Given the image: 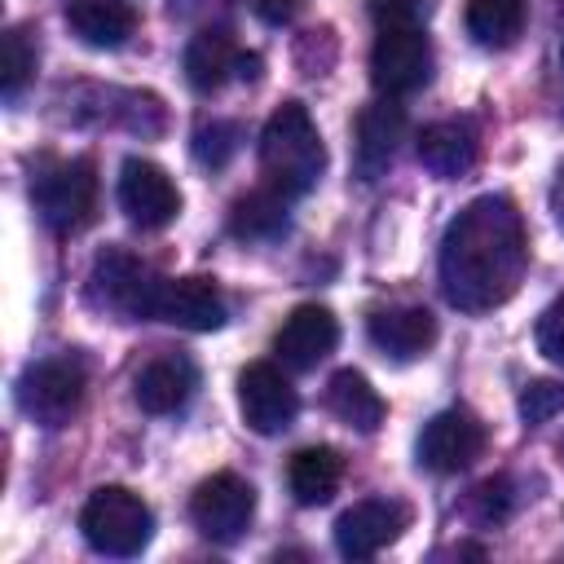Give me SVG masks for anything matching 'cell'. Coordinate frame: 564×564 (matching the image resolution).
<instances>
[{
  "label": "cell",
  "instance_id": "obj_1",
  "mask_svg": "<svg viewBox=\"0 0 564 564\" xmlns=\"http://www.w3.org/2000/svg\"><path fill=\"white\" fill-rule=\"evenodd\" d=\"M441 291L463 313H489L507 304L529 269L524 216L502 194L471 198L441 238Z\"/></svg>",
  "mask_w": 564,
  "mask_h": 564
},
{
  "label": "cell",
  "instance_id": "obj_2",
  "mask_svg": "<svg viewBox=\"0 0 564 564\" xmlns=\"http://www.w3.org/2000/svg\"><path fill=\"white\" fill-rule=\"evenodd\" d=\"M260 172L264 185L286 198H304L326 172V145L304 101H282L260 132Z\"/></svg>",
  "mask_w": 564,
  "mask_h": 564
},
{
  "label": "cell",
  "instance_id": "obj_3",
  "mask_svg": "<svg viewBox=\"0 0 564 564\" xmlns=\"http://www.w3.org/2000/svg\"><path fill=\"white\" fill-rule=\"evenodd\" d=\"M79 533L93 551L101 555H141L154 538V516L141 502V494L123 489V485H101L88 494L84 511H79Z\"/></svg>",
  "mask_w": 564,
  "mask_h": 564
},
{
  "label": "cell",
  "instance_id": "obj_4",
  "mask_svg": "<svg viewBox=\"0 0 564 564\" xmlns=\"http://www.w3.org/2000/svg\"><path fill=\"white\" fill-rule=\"evenodd\" d=\"M84 388H88V370L79 357L70 352L44 357L18 375V405L40 427H66L84 405Z\"/></svg>",
  "mask_w": 564,
  "mask_h": 564
},
{
  "label": "cell",
  "instance_id": "obj_5",
  "mask_svg": "<svg viewBox=\"0 0 564 564\" xmlns=\"http://www.w3.org/2000/svg\"><path fill=\"white\" fill-rule=\"evenodd\" d=\"M31 198L53 234H79L97 212V172L88 159H62L31 181Z\"/></svg>",
  "mask_w": 564,
  "mask_h": 564
},
{
  "label": "cell",
  "instance_id": "obj_6",
  "mask_svg": "<svg viewBox=\"0 0 564 564\" xmlns=\"http://www.w3.org/2000/svg\"><path fill=\"white\" fill-rule=\"evenodd\" d=\"M145 317L181 326V330H220L229 317V304H225L220 286L207 278H159L154 273Z\"/></svg>",
  "mask_w": 564,
  "mask_h": 564
},
{
  "label": "cell",
  "instance_id": "obj_7",
  "mask_svg": "<svg viewBox=\"0 0 564 564\" xmlns=\"http://www.w3.org/2000/svg\"><path fill=\"white\" fill-rule=\"evenodd\" d=\"M251 516H256V489L234 471L207 476L189 498V520L207 542H238Z\"/></svg>",
  "mask_w": 564,
  "mask_h": 564
},
{
  "label": "cell",
  "instance_id": "obj_8",
  "mask_svg": "<svg viewBox=\"0 0 564 564\" xmlns=\"http://www.w3.org/2000/svg\"><path fill=\"white\" fill-rule=\"evenodd\" d=\"M370 79L383 97H410L432 79V44L419 26L379 31L370 48Z\"/></svg>",
  "mask_w": 564,
  "mask_h": 564
},
{
  "label": "cell",
  "instance_id": "obj_9",
  "mask_svg": "<svg viewBox=\"0 0 564 564\" xmlns=\"http://www.w3.org/2000/svg\"><path fill=\"white\" fill-rule=\"evenodd\" d=\"M238 410H242V423L251 432L273 436V432L291 427V419L300 410V397H295L291 379L273 361H251L238 375Z\"/></svg>",
  "mask_w": 564,
  "mask_h": 564
},
{
  "label": "cell",
  "instance_id": "obj_10",
  "mask_svg": "<svg viewBox=\"0 0 564 564\" xmlns=\"http://www.w3.org/2000/svg\"><path fill=\"white\" fill-rule=\"evenodd\" d=\"M150 286H154V273L132 251H123V247H106L93 260L88 295H93L97 308H110L119 317H145Z\"/></svg>",
  "mask_w": 564,
  "mask_h": 564
},
{
  "label": "cell",
  "instance_id": "obj_11",
  "mask_svg": "<svg viewBox=\"0 0 564 564\" xmlns=\"http://www.w3.org/2000/svg\"><path fill=\"white\" fill-rule=\"evenodd\" d=\"M414 449H419V467L449 476V471H463V467H471L480 458L485 427L467 410H441V414H432L423 423Z\"/></svg>",
  "mask_w": 564,
  "mask_h": 564
},
{
  "label": "cell",
  "instance_id": "obj_12",
  "mask_svg": "<svg viewBox=\"0 0 564 564\" xmlns=\"http://www.w3.org/2000/svg\"><path fill=\"white\" fill-rule=\"evenodd\" d=\"M405 520L410 511L397 498H361L335 520V546L344 560H370L401 538Z\"/></svg>",
  "mask_w": 564,
  "mask_h": 564
},
{
  "label": "cell",
  "instance_id": "obj_13",
  "mask_svg": "<svg viewBox=\"0 0 564 564\" xmlns=\"http://www.w3.org/2000/svg\"><path fill=\"white\" fill-rule=\"evenodd\" d=\"M119 207L141 229H163L181 212V194L172 176L150 159H123L119 167Z\"/></svg>",
  "mask_w": 564,
  "mask_h": 564
},
{
  "label": "cell",
  "instance_id": "obj_14",
  "mask_svg": "<svg viewBox=\"0 0 564 564\" xmlns=\"http://www.w3.org/2000/svg\"><path fill=\"white\" fill-rule=\"evenodd\" d=\"M401 137H405V110L392 97L370 101L357 115V145H352L357 181L375 185L379 176H388V167H392V159L401 150Z\"/></svg>",
  "mask_w": 564,
  "mask_h": 564
},
{
  "label": "cell",
  "instance_id": "obj_15",
  "mask_svg": "<svg viewBox=\"0 0 564 564\" xmlns=\"http://www.w3.org/2000/svg\"><path fill=\"white\" fill-rule=\"evenodd\" d=\"M339 344V322L326 304H300L286 313L282 330L273 335V352L282 357V366L291 370H313L317 361H326Z\"/></svg>",
  "mask_w": 564,
  "mask_h": 564
},
{
  "label": "cell",
  "instance_id": "obj_16",
  "mask_svg": "<svg viewBox=\"0 0 564 564\" xmlns=\"http://www.w3.org/2000/svg\"><path fill=\"white\" fill-rule=\"evenodd\" d=\"M194 388H198L194 361L181 357V352H159V357H150V361L137 370V379H132V401H137L145 414H172V410H181V405L194 397Z\"/></svg>",
  "mask_w": 564,
  "mask_h": 564
},
{
  "label": "cell",
  "instance_id": "obj_17",
  "mask_svg": "<svg viewBox=\"0 0 564 564\" xmlns=\"http://www.w3.org/2000/svg\"><path fill=\"white\" fill-rule=\"evenodd\" d=\"M370 344L379 352H388L392 361H414L436 344V317L419 304H401V308H379L366 322Z\"/></svg>",
  "mask_w": 564,
  "mask_h": 564
},
{
  "label": "cell",
  "instance_id": "obj_18",
  "mask_svg": "<svg viewBox=\"0 0 564 564\" xmlns=\"http://www.w3.org/2000/svg\"><path fill=\"white\" fill-rule=\"evenodd\" d=\"M476 154H480V141L471 119H441L419 132V163L432 176H463L471 172Z\"/></svg>",
  "mask_w": 564,
  "mask_h": 564
},
{
  "label": "cell",
  "instance_id": "obj_19",
  "mask_svg": "<svg viewBox=\"0 0 564 564\" xmlns=\"http://www.w3.org/2000/svg\"><path fill=\"white\" fill-rule=\"evenodd\" d=\"M66 26L88 48H123L137 31V9L128 0H66Z\"/></svg>",
  "mask_w": 564,
  "mask_h": 564
},
{
  "label": "cell",
  "instance_id": "obj_20",
  "mask_svg": "<svg viewBox=\"0 0 564 564\" xmlns=\"http://www.w3.org/2000/svg\"><path fill=\"white\" fill-rule=\"evenodd\" d=\"M339 480H344V458L330 445H304L286 463V485H291V494H295L300 507L330 502L339 494Z\"/></svg>",
  "mask_w": 564,
  "mask_h": 564
},
{
  "label": "cell",
  "instance_id": "obj_21",
  "mask_svg": "<svg viewBox=\"0 0 564 564\" xmlns=\"http://www.w3.org/2000/svg\"><path fill=\"white\" fill-rule=\"evenodd\" d=\"M286 225H291V198L273 185L251 189L229 207V234L242 238V242L278 238V234H286Z\"/></svg>",
  "mask_w": 564,
  "mask_h": 564
},
{
  "label": "cell",
  "instance_id": "obj_22",
  "mask_svg": "<svg viewBox=\"0 0 564 564\" xmlns=\"http://www.w3.org/2000/svg\"><path fill=\"white\" fill-rule=\"evenodd\" d=\"M238 48L229 40V31H198L185 44V79L194 93H216L229 75H238Z\"/></svg>",
  "mask_w": 564,
  "mask_h": 564
},
{
  "label": "cell",
  "instance_id": "obj_23",
  "mask_svg": "<svg viewBox=\"0 0 564 564\" xmlns=\"http://www.w3.org/2000/svg\"><path fill=\"white\" fill-rule=\"evenodd\" d=\"M326 405H330L335 419H344L357 432H375L388 414L383 397L370 388V379L361 370H335L330 383H326Z\"/></svg>",
  "mask_w": 564,
  "mask_h": 564
},
{
  "label": "cell",
  "instance_id": "obj_24",
  "mask_svg": "<svg viewBox=\"0 0 564 564\" xmlns=\"http://www.w3.org/2000/svg\"><path fill=\"white\" fill-rule=\"evenodd\" d=\"M524 31V0H467V35L485 48H507Z\"/></svg>",
  "mask_w": 564,
  "mask_h": 564
},
{
  "label": "cell",
  "instance_id": "obj_25",
  "mask_svg": "<svg viewBox=\"0 0 564 564\" xmlns=\"http://www.w3.org/2000/svg\"><path fill=\"white\" fill-rule=\"evenodd\" d=\"M0 57H4V62H0V93H4V101H13V97L26 88L31 70H35V44L26 40L22 26H9V31H4Z\"/></svg>",
  "mask_w": 564,
  "mask_h": 564
},
{
  "label": "cell",
  "instance_id": "obj_26",
  "mask_svg": "<svg viewBox=\"0 0 564 564\" xmlns=\"http://www.w3.org/2000/svg\"><path fill=\"white\" fill-rule=\"evenodd\" d=\"M238 123H229V119H212V123H203L198 132H194V159L203 163V167H225L234 154H238Z\"/></svg>",
  "mask_w": 564,
  "mask_h": 564
},
{
  "label": "cell",
  "instance_id": "obj_27",
  "mask_svg": "<svg viewBox=\"0 0 564 564\" xmlns=\"http://www.w3.org/2000/svg\"><path fill=\"white\" fill-rule=\"evenodd\" d=\"M520 419L524 423H546V419H555L560 410H564V383H555V379H533V383H524L520 388Z\"/></svg>",
  "mask_w": 564,
  "mask_h": 564
},
{
  "label": "cell",
  "instance_id": "obj_28",
  "mask_svg": "<svg viewBox=\"0 0 564 564\" xmlns=\"http://www.w3.org/2000/svg\"><path fill=\"white\" fill-rule=\"evenodd\" d=\"M538 352L551 357L555 366H564V295L551 300L538 317Z\"/></svg>",
  "mask_w": 564,
  "mask_h": 564
},
{
  "label": "cell",
  "instance_id": "obj_29",
  "mask_svg": "<svg viewBox=\"0 0 564 564\" xmlns=\"http://www.w3.org/2000/svg\"><path fill=\"white\" fill-rule=\"evenodd\" d=\"M471 502H476V516H480L485 524H498V520L511 511V485H507V476L485 480V485L471 494Z\"/></svg>",
  "mask_w": 564,
  "mask_h": 564
},
{
  "label": "cell",
  "instance_id": "obj_30",
  "mask_svg": "<svg viewBox=\"0 0 564 564\" xmlns=\"http://www.w3.org/2000/svg\"><path fill=\"white\" fill-rule=\"evenodd\" d=\"M370 18H375L379 31L419 26V18H423V0H370Z\"/></svg>",
  "mask_w": 564,
  "mask_h": 564
},
{
  "label": "cell",
  "instance_id": "obj_31",
  "mask_svg": "<svg viewBox=\"0 0 564 564\" xmlns=\"http://www.w3.org/2000/svg\"><path fill=\"white\" fill-rule=\"evenodd\" d=\"M251 4V13L260 18V22H269V26H282V22H291L295 13H300V0H247Z\"/></svg>",
  "mask_w": 564,
  "mask_h": 564
},
{
  "label": "cell",
  "instance_id": "obj_32",
  "mask_svg": "<svg viewBox=\"0 0 564 564\" xmlns=\"http://www.w3.org/2000/svg\"><path fill=\"white\" fill-rule=\"evenodd\" d=\"M551 212H555V220H560V229H564V167H560V176H555V185H551Z\"/></svg>",
  "mask_w": 564,
  "mask_h": 564
},
{
  "label": "cell",
  "instance_id": "obj_33",
  "mask_svg": "<svg viewBox=\"0 0 564 564\" xmlns=\"http://www.w3.org/2000/svg\"><path fill=\"white\" fill-rule=\"evenodd\" d=\"M238 75L242 79H260V53H242L238 57Z\"/></svg>",
  "mask_w": 564,
  "mask_h": 564
},
{
  "label": "cell",
  "instance_id": "obj_34",
  "mask_svg": "<svg viewBox=\"0 0 564 564\" xmlns=\"http://www.w3.org/2000/svg\"><path fill=\"white\" fill-rule=\"evenodd\" d=\"M560 66H564V48H560Z\"/></svg>",
  "mask_w": 564,
  "mask_h": 564
}]
</instances>
